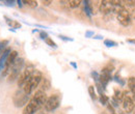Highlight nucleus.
I'll use <instances>...</instances> for the list:
<instances>
[{
  "label": "nucleus",
  "instance_id": "f257e3e1",
  "mask_svg": "<svg viewBox=\"0 0 135 114\" xmlns=\"http://www.w3.org/2000/svg\"><path fill=\"white\" fill-rule=\"evenodd\" d=\"M47 95L45 91L43 90H37L35 91L33 97L30 98V101L28 102V104L24 107L22 114H34L36 113L40 109H42L47 101Z\"/></svg>",
  "mask_w": 135,
  "mask_h": 114
},
{
  "label": "nucleus",
  "instance_id": "f03ea898",
  "mask_svg": "<svg viewBox=\"0 0 135 114\" xmlns=\"http://www.w3.org/2000/svg\"><path fill=\"white\" fill-rule=\"evenodd\" d=\"M42 80H43V74L40 71L35 70L34 73L32 74V76H31V78L24 84L22 89L24 90V92L27 96H30L32 92L35 91V89L38 87V85L41 84Z\"/></svg>",
  "mask_w": 135,
  "mask_h": 114
},
{
  "label": "nucleus",
  "instance_id": "7ed1b4c3",
  "mask_svg": "<svg viewBox=\"0 0 135 114\" xmlns=\"http://www.w3.org/2000/svg\"><path fill=\"white\" fill-rule=\"evenodd\" d=\"M30 101L29 96H27L23 89H18L17 91L14 93V97H13V102L15 104V106L20 108V107H25L28 102Z\"/></svg>",
  "mask_w": 135,
  "mask_h": 114
},
{
  "label": "nucleus",
  "instance_id": "20e7f679",
  "mask_svg": "<svg viewBox=\"0 0 135 114\" xmlns=\"http://www.w3.org/2000/svg\"><path fill=\"white\" fill-rule=\"evenodd\" d=\"M23 65H24V59L23 58H18L12 66V70H11V73L8 75V80L7 81L13 82L19 78V74H20Z\"/></svg>",
  "mask_w": 135,
  "mask_h": 114
},
{
  "label": "nucleus",
  "instance_id": "39448f33",
  "mask_svg": "<svg viewBox=\"0 0 135 114\" xmlns=\"http://www.w3.org/2000/svg\"><path fill=\"white\" fill-rule=\"evenodd\" d=\"M34 71H35V70H34L33 65H28L27 67H25V68L22 71V73L19 75V78H18V86H19V87H23L24 84L31 78V76H32V74L34 73Z\"/></svg>",
  "mask_w": 135,
  "mask_h": 114
},
{
  "label": "nucleus",
  "instance_id": "423d86ee",
  "mask_svg": "<svg viewBox=\"0 0 135 114\" xmlns=\"http://www.w3.org/2000/svg\"><path fill=\"white\" fill-rule=\"evenodd\" d=\"M60 105V97L58 95H52L51 97L47 98L45 105H44V109L47 112H52L54 110H56Z\"/></svg>",
  "mask_w": 135,
  "mask_h": 114
},
{
  "label": "nucleus",
  "instance_id": "0eeeda50",
  "mask_svg": "<svg viewBox=\"0 0 135 114\" xmlns=\"http://www.w3.org/2000/svg\"><path fill=\"white\" fill-rule=\"evenodd\" d=\"M118 23L122 25V26H124V27H127V26H129L130 24H131V17H130V13H129V11L127 9V8H125V7H123L119 12L118 13Z\"/></svg>",
  "mask_w": 135,
  "mask_h": 114
},
{
  "label": "nucleus",
  "instance_id": "6e6552de",
  "mask_svg": "<svg viewBox=\"0 0 135 114\" xmlns=\"http://www.w3.org/2000/svg\"><path fill=\"white\" fill-rule=\"evenodd\" d=\"M123 107L126 113H132L134 111L135 105L134 100L131 96H129L127 92L124 93V98H123Z\"/></svg>",
  "mask_w": 135,
  "mask_h": 114
},
{
  "label": "nucleus",
  "instance_id": "1a4fd4ad",
  "mask_svg": "<svg viewBox=\"0 0 135 114\" xmlns=\"http://www.w3.org/2000/svg\"><path fill=\"white\" fill-rule=\"evenodd\" d=\"M114 5L111 1H102L100 3V12L104 15H108L110 13H113Z\"/></svg>",
  "mask_w": 135,
  "mask_h": 114
},
{
  "label": "nucleus",
  "instance_id": "9d476101",
  "mask_svg": "<svg viewBox=\"0 0 135 114\" xmlns=\"http://www.w3.org/2000/svg\"><path fill=\"white\" fill-rule=\"evenodd\" d=\"M110 81H111V73H109V72H107L106 70L102 68V72H101V74H100L99 82L101 83L103 87H105Z\"/></svg>",
  "mask_w": 135,
  "mask_h": 114
},
{
  "label": "nucleus",
  "instance_id": "9b49d317",
  "mask_svg": "<svg viewBox=\"0 0 135 114\" xmlns=\"http://www.w3.org/2000/svg\"><path fill=\"white\" fill-rule=\"evenodd\" d=\"M12 51H13V50L8 47L7 49L2 53V55H1V57H0V77H2V72H3V68H4V66H5L6 59H7L8 55L11 54V52H12Z\"/></svg>",
  "mask_w": 135,
  "mask_h": 114
},
{
  "label": "nucleus",
  "instance_id": "f8f14e48",
  "mask_svg": "<svg viewBox=\"0 0 135 114\" xmlns=\"http://www.w3.org/2000/svg\"><path fill=\"white\" fill-rule=\"evenodd\" d=\"M4 19L6 20V23H7V25L12 27V29H14V30H15V29H19V28H21V23H20L19 21H16V20H12V19L7 18L6 16L4 17Z\"/></svg>",
  "mask_w": 135,
  "mask_h": 114
},
{
  "label": "nucleus",
  "instance_id": "ddd939ff",
  "mask_svg": "<svg viewBox=\"0 0 135 114\" xmlns=\"http://www.w3.org/2000/svg\"><path fill=\"white\" fill-rule=\"evenodd\" d=\"M128 87L131 91V93L133 95V98H135V78L134 77H130L128 79Z\"/></svg>",
  "mask_w": 135,
  "mask_h": 114
},
{
  "label": "nucleus",
  "instance_id": "4468645a",
  "mask_svg": "<svg viewBox=\"0 0 135 114\" xmlns=\"http://www.w3.org/2000/svg\"><path fill=\"white\" fill-rule=\"evenodd\" d=\"M83 3H84V4H83V6H84V12H85V14H86L87 16L90 18V17H91V15L94 14V9H93L91 5L89 4V1H84Z\"/></svg>",
  "mask_w": 135,
  "mask_h": 114
},
{
  "label": "nucleus",
  "instance_id": "2eb2a0df",
  "mask_svg": "<svg viewBox=\"0 0 135 114\" xmlns=\"http://www.w3.org/2000/svg\"><path fill=\"white\" fill-rule=\"evenodd\" d=\"M41 83H42V84H41L40 90H43V91L46 92V90L50 88V81H49L48 79H46V78H43V80H42Z\"/></svg>",
  "mask_w": 135,
  "mask_h": 114
},
{
  "label": "nucleus",
  "instance_id": "dca6fc26",
  "mask_svg": "<svg viewBox=\"0 0 135 114\" xmlns=\"http://www.w3.org/2000/svg\"><path fill=\"white\" fill-rule=\"evenodd\" d=\"M7 46H8V41L7 39H3L2 42H0V57H1L2 53L8 48Z\"/></svg>",
  "mask_w": 135,
  "mask_h": 114
},
{
  "label": "nucleus",
  "instance_id": "f3484780",
  "mask_svg": "<svg viewBox=\"0 0 135 114\" xmlns=\"http://www.w3.org/2000/svg\"><path fill=\"white\" fill-rule=\"evenodd\" d=\"M88 95H89V97H90V98H91V100H94V101H96V100H97L96 90H95V87H94L93 85L88 86Z\"/></svg>",
  "mask_w": 135,
  "mask_h": 114
},
{
  "label": "nucleus",
  "instance_id": "a211bd4d",
  "mask_svg": "<svg viewBox=\"0 0 135 114\" xmlns=\"http://www.w3.org/2000/svg\"><path fill=\"white\" fill-rule=\"evenodd\" d=\"M25 5H27V6H29V7H31V8H34V7H36L37 6V1H35V0H24V1H22Z\"/></svg>",
  "mask_w": 135,
  "mask_h": 114
},
{
  "label": "nucleus",
  "instance_id": "6ab92c4d",
  "mask_svg": "<svg viewBox=\"0 0 135 114\" xmlns=\"http://www.w3.org/2000/svg\"><path fill=\"white\" fill-rule=\"evenodd\" d=\"M99 101H100V103H101L102 105L107 106L108 105V102H109V98H108L107 96H105L104 93H102V95H100V97H99Z\"/></svg>",
  "mask_w": 135,
  "mask_h": 114
},
{
  "label": "nucleus",
  "instance_id": "aec40b11",
  "mask_svg": "<svg viewBox=\"0 0 135 114\" xmlns=\"http://www.w3.org/2000/svg\"><path fill=\"white\" fill-rule=\"evenodd\" d=\"M68 3H69V6H70V7L76 8V7H78V6L80 5L81 1H80V0H70Z\"/></svg>",
  "mask_w": 135,
  "mask_h": 114
},
{
  "label": "nucleus",
  "instance_id": "412c9836",
  "mask_svg": "<svg viewBox=\"0 0 135 114\" xmlns=\"http://www.w3.org/2000/svg\"><path fill=\"white\" fill-rule=\"evenodd\" d=\"M45 43L48 45V46H50L51 48H53V49H56L57 48V45H56V43L52 39V38H50V37H48V38H46L45 39Z\"/></svg>",
  "mask_w": 135,
  "mask_h": 114
},
{
  "label": "nucleus",
  "instance_id": "4be33fe9",
  "mask_svg": "<svg viewBox=\"0 0 135 114\" xmlns=\"http://www.w3.org/2000/svg\"><path fill=\"white\" fill-rule=\"evenodd\" d=\"M104 45L106 47H115V46H118V43H115V42H113L111 39H105L104 41Z\"/></svg>",
  "mask_w": 135,
  "mask_h": 114
},
{
  "label": "nucleus",
  "instance_id": "5701e85b",
  "mask_svg": "<svg viewBox=\"0 0 135 114\" xmlns=\"http://www.w3.org/2000/svg\"><path fill=\"white\" fill-rule=\"evenodd\" d=\"M114 80H115L117 82H118L120 85H124V84H125V81H124V80H123L118 75H115V76H114Z\"/></svg>",
  "mask_w": 135,
  "mask_h": 114
},
{
  "label": "nucleus",
  "instance_id": "b1692460",
  "mask_svg": "<svg viewBox=\"0 0 135 114\" xmlns=\"http://www.w3.org/2000/svg\"><path fill=\"white\" fill-rule=\"evenodd\" d=\"M40 37L45 41L46 38H48V33L46 32V31H40Z\"/></svg>",
  "mask_w": 135,
  "mask_h": 114
},
{
  "label": "nucleus",
  "instance_id": "393cba45",
  "mask_svg": "<svg viewBox=\"0 0 135 114\" xmlns=\"http://www.w3.org/2000/svg\"><path fill=\"white\" fill-rule=\"evenodd\" d=\"M3 3H6V5L7 6H13L14 5V3H17V1H14V0H5V1H3Z\"/></svg>",
  "mask_w": 135,
  "mask_h": 114
},
{
  "label": "nucleus",
  "instance_id": "a878e982",
  "mask_svg": "<svg viewBox=\"0 0 135 114\" xmlns=\"http://www.w3.org/2000/svg\"><path fill=\"white\" fill-rule=\"evenodd\" d=\"M107 109L111 112V114H115V112H114V110H113V107H112V105H110V104H108L107 105Z\"/></svg>",
  "mask_w": 135,
  "mask_h": 114
},
{
  "label": "nucleus",
  "instance_id": "bb28decb",
  "mask_svg": "<svg viewBox=\"0 0 135 114\" xmlns=\"http://www.w3.org/2000/svg\"><path fill=\"white\" fill-rule=\"evenodd\" d=\"M59 37L61 38V39H64V41H66V42H68V41H73V38H70V37H67V36H65V35H59Z\"/></svg>",
  "mask_w": 135,
  "mask_h": 114
},
{
  "label": "nucleus",
  "instance_id": "cd10ccee",
  "mask_svg": "<svg viewBox=\"0 0 135 114\" xmlns=\"http://www.w3.org/2000/svg\"><path fill=\"white\" fill-rule=\"evenodd\" d=\"M85 36L86 37H90V36H94V32L93 31H87L85 33Z\"/></svg>",
  "mask_w": 135,
  "mask_h": 114
},
{
  "label": "nucleus",
  "instance_id": "c85d7f7f",
  "mask_svg": "<svg viewBox=\"0 0 135 114\" xmlns=\"http://www.w3.org/2000/svg\"><path fill=\"white\" fill-rule=\"evenodd\" d=\"M130 13V17H131V19H135V9H132L131 12H129Z\"/></svg>",
  "mask_w": 135,
  "mask_h": 114
},
{
  "label": "nucleus",
  "instance_id": "c756f323",
  "mask_svg": "<svg viewBox=\"0 0 135 114\" xmlns=\"http://www.w3.org/2000/svg\"><path fill=\"white\" fill-rule=\"evenodd\" d=\"M42 3H43L44 5H50L51 3H52V1H50V0H49V1H43Z\"/></svg>",
  "mask_w": 135,
  "mask_h": 114
},
{
  "label": "nucleus",
  "instance_id": "7c9ffc66",
  "mask_svg": "<svg viewBox=\"0 0 135 114\" xmlns=\"http://www.w3.org/2000/svg\"><path fill=\"white\" fill-rule=\"evenodd\" d=\"M70 65H72V66H73V67H74L75 70H77V65H76L75 62H70Z\"/></svg>",
  "mask_w": 135,
  "mask_h": 114
},
{
  "label": "nucleus",
  "instance_id": "2f4dec72",
  "mask_svg": "<svg viewBox=\"0 0 135 114\" xmlns=\"http://www.w3.org/2000/svg\"><path fill=\"white\" fill-rule=\"evenodd\" d=\"M127 43H130V44H134V45H135V39H127Z\"/></svg>",
  "mask_w": 135,
  "mask_h": 114
},
{
  "label": "nucleus",
  "instance_id": "473e14b6",
  "mask_svg": "<svg viewBox=\"0 0 135 114\" xmlns=\"http://www.w3.org/2000/svg\"><path fill=\"white\" fill-rule=\"evenodd\" d=\"M17 3H18V4H19V6H20V7H22V3H23V2H22L21 0H18V1H17Z\"/></svg>",
  "mask_w": 135,
  "mask_h": 114
},
{
  "label": "nucleus",
  "instance_id": "72a5a7b5",
  "mask_svg": "<svg viewBox=\"0 0 135 114\" xmlns=\"http://www.w3.org/2000/svg\"><path fill=\"white\" fill-rule=\"evenodd\" d=\"M94 38H96V39H102V36L101 35H97V36H95Z\"/></svg>",
  "mask_w": 135,
  "mask_h": 114
},
{
  "label": "nucleus",
  "instance_id": "f704fd0d",
  "mask_svg": "<svg viewBox=\"0 0 135 114\" xmlns=\"http://www.w3.org/2000/svg\"><path fill=\"white\" fill-rule=\"evenodd\" d=\"M133 114H135V109H134V111H133Z\"/></svg>",
  "mask_w": 135,
  "mask_h": 114
}]
</instances>
